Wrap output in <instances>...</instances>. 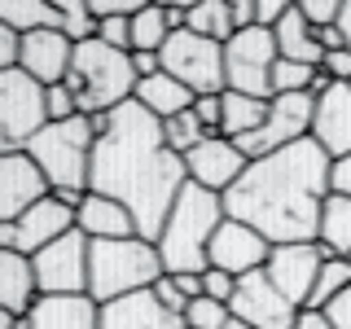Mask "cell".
<instances>
[{
    "label": "cell",
    "mask_w": 351,
    "mask_h": 329,
    "mask_svg": "<svg viewBox=\"0 0 351 329\" xmlns=\"http://www.w3.org/2000/svg\"><path fill=\"white\" fill-rule=\"evenodd\" d=\"M184 184H189V171H184V158L167 145L162 123L136 101L119 106L97 136L88 193L123 202L136 219V237L158 241Z\"/></svg>",
    "instance_id": "1"
},
{
    "label": "cell",
    "mask_w": 351,
    "mask_h": 329,
    "mask_svg": "<svg viewBox=\"0 0 351 329\" xmlns=\"http://www.w3.org/2000/svg\"><path fill=\"white\" fill-rule=\"evenodd\" d=\"M329 171L334 158L312 136L299 145H285L268 158H255L224 193V215L255 228L272 246L321 237V215L329 202Z\"/></svg>",
    "instance_id": "2"
},
{
    "label": "cell",
    "mask_w": 351,
    "mask_h": 329,
    "mask_svg": "<svg viewBox=\"0 0 351 329\" xmlns=\"http://www.w3.org/2000/svg\"><path fill=\"white\" fill-rule=\"evenodd\" d=\"M106 119H88V114H75L66 123H44L36 132V141L27 145V158L40 167L49 193L66 206H80L84 193H88V171H93V149H97V136H101Z\"/></svg>",
    "instance_id": "3"
},
{
    "label": "cell",
    "mask_w": 351,
    "mask_h": 329,
    "mask_svg": "<svg viewBox=\"0 0 351 329\" xmlns=\"http://www.w3.org/2000/svg\"><path fill=\"white\" fill-rule=\"evenodd\" d=\"M224 197L202 189V184H184L180 197H176L167 224H162L158 233V259L167 272H197L202 277L206 268H211V237L215 228L224 224Z\"/></svg>",
    "instance_id": "4"
},
{
    "label": "cell",
    "mask_w": 351,
    "mask_h": 329,
    "mask_svg": "<svg viewBox=\"0 0 351 329\" xmlns=\"http://www.w3.org/2000/svg\"><path fill=\"white\" fill-rule=\"evenodd\" d=\"M136 71H132V53H119L101 40L75 44L71 71H66V88L80 101V114L101 119L114 114L119 106H128L136 97Z\"/></svg>",
    "instance_id": "5"
},
{
    "label": "cell",
    "mask_w": 351,
    "mask_h": 329,
    "mask_svg": "<svg viewBox=\"0 0 351 329\" xmlns=\"http://www.w3.org/2000/svg\"><path fill=\"white\" fill-rule=\"evenodd\" d=\"M158 277H167V268L158 259V246L145 237H114L88 246V294L101 307L154 290Z\"/></svg>",
    "instance_id": "6"
},
{
    "label": "cell",
    "mask_w": 351,
    "mask_h": 329,
    "mask_svg": "<svg viewBox=\"0 0 351 329\" xmlns=\"http://www.w3.org/2000/svg\"><path fill=\"white\" fill-rule=\"evenodd\" d=\"M272 66H277V40H272V31H263V27L237 31L224 44V93L272 101Z\"/></svg>",
    "instance_id": "7"
},
{
    "label": "cell",
    "mask_w": 351,
    "mask_h": 329,
    "mask_svg": "<svg viewBox=\"0 0 351 329\" xmlns=\"http://www.w3.org/2000/svg\"><path fill=\"white\" fill-rule=\"evenodd\" d=\"M162 71L176 84H184L193 97H215L224 93V44L202 40L193 31H171V40L162 44Z\"/></svg>",
    "instance_id": "8"
},
{
    "label": "cell",
    "mask_w": 351,
    "mask_h": 329,
    "mask_svg": "<svg viewBox=\"0 0 351 329\" xmlns=\"http://www.w3.org/2000/svg\"><path fill=\"white\" fill-rule=\"evenodd\" d=\"M312 114H316V97L312 93H281L268 101V119H263L259 132L233 141V145L246 154V162L268 158L285 145H299V141L312 136Z\"/></svg>",
    "instance_id": "9"
},
{
    "label": "cell",
    "mask_w": 351,
    "mask_h": 329,
    "mask_svg": "<svg viewBox=\"0 0 351 329\" xmlns=\"http://www.w3.org/2000/svg\"><path fill=\"white\" fill-rule=\"evenodd\" d=\"M44 123H49L44 88L22 71H5L0 75V154H27Z\"/></svg>",
    "instance_id": "10"
},
{
    "label": "cell",
    "mask_w": 351,
    "mask_h": 329,
    "mask_svg": "<svg viewBox=\"0 0 351 329\" xmlns=\"http://www.w3.org/2000/svg\"><path fill=\"white\" fill-rule=\"evenodd\" d=\"M88 246H93V241H88L80 228H71L66 237L36 250V255H31L36 290L40 294H88Z\"/></svg>",
    "instance_id": "11"
},
{
    "label": "cell",
    "mask_w": 351,
    "mask_h": 329,
    "mask_svg": "<svg viewBox=\"0 0 351 329\" xmlns=\"http://www.w3.org/2000/svg\"><path fill=\"white\" fill-rule=\"evenodd\" d=\"M228 312L237 316V321L255 325V329H294L303 316V307H294L277 285L268 281V272H246V277H237V290H233V303H228Z\"/></svg>",
    "instance_id": "12"
},
{
    "label": "cell",
    "mask_w": 351,
    "mask_h": 329,
    "mask_svg": "<svg viewBox=\"0 0 351 329\" xmlns=\"http://www.w3.org/2000/svg\"><path fill=\"white\" fill-rule=\"evenodd\" d=\"M325 259H334L325 241H294V246H272L263 272H268V281L277 285L294 307H307V294H312L316 272H321Z\"/></svg>",
    "instance_id": "13"
},
{
    "label": "cell",
    "mask_w": 351,
    "mask_h": 329,
    "mask_svg": "<svg viewBox=\"0 0 351 329\" xmlns=\"http://www.w3.org/2000/svg\"><path fill=\"white\" fill-rule=\"evenodd\" d=\"M246 154H241L228 136H206L197 149L184 154V171H189V184H202V189H211L224 197L228 189L237 184V175L246 171Z\"/></svg>",
    "instance_id": "14"
},
{
    "label": "cell",
    "mask_w": 351,
    "mask_h": 329,
    "mask_svg": "<svg viewBox=\"0 0 351 329\" xmlns=\"http://www.w3.org/2000/svg\"><path fill=\"white\" fill-rule=\"evenodd\" d=\"M268 255H272L268 237H259L255 228L237 224V219H224L211 237V255L206 259H211V268L228 272V277H246V272H259L268 263Z\"/></svg>",
    "instance_id": "15"
},
{
    "label": "cell",
    "mask_w": 351,
    "mask_h": 329,
    "mask_svg": "<svg viewBox=\"0 0 351 329\" xmlns=\"http://www.w3.org/2000/svg\"><path fill=\"white\" fill-rule=\"evenodd\" d=\"M71 58H75V44L66 40L58 27H49V31H31V36H22V40H18V71L27 75V80H36L40 88L66 84Z\"/></svg>",
    "instance_id": "16"
},
{
    "label": "cell",
    "mask_w": 351,
    "mask_h": 329,
    "mask_svg": "<svg viewBox=\"0 0 351 329\" xmlns=\"http://www.w3.org/2000/svg\"><path fill=\"white\" fill-rule=\"evenodd\" d=\"M312 141H316V145H321L334 162L351 154V84H329L325 93L316 97Z\"/></svg>",
    "instance_id": "17"
},
{
    "label": "cell",
    "mask_w": 351,
    "mask_h": 329,
    "mask_svg": "<svg viewBox=\"0 0 351 329\" xmlns=\"http://www.w3.org/2000/svg\"><path fill=\"white\" fill-rule=\"evenodd\" d=\"M14 224H18V255L31 259L36 250H44L49 241H58L75 228V206H66L53 193H44L40 202H31L27 211L14 219Z\"/></svg>",
    "instance_id": "18"
},
{
    "label": "cell",
    "mask_w": 351,
    "mask_h": 329,
    "mask_svg": "<svg viewBox=\"0 0 351 329\" xmlns=\"http://www.w3.org/2000/svg\"><path fill=\"white\" fill-rule=\"evenodd\" d=\"M49 193L40 167L27 158V154H0V224L5 219H18L31 202Z\"/></svg>",
    "instance_id": "19"
},
{
    "label": "cell",
    "mask_w": 351,
    "mask_h": 329,
    "mask_svg": "<svg viewBox=\"0 0 351 329\" xmlns=\"http://www.w3.org/2000/svg\"><path fill=\"white\" fill-rule=\"evenodd\" d=\"M31 329H101V303L93 294H40L27 312Z\"/></svg>",
    "instance_id": "20"
},
{
    "label": "cell",
    "mask_w": 351,
    "mask_h": 329,
    "mask_svg": "<svg viewBox=\"0 0 351 329\" xmlns=\"http://www.w3.org/2000/svg\"><path fill=\"white\" fill-rule=\"evenodd\" d=\"M101 329H189V325H184V316L167 312L154 299V290H145V294H128L119 303H106Z\"/></svg>",
    "instance_id": "21"
},
{
    "label": "cell",
    "mask_w": 351,
    "mask_h": 329,
    "mask_svg": "<svg viewBox=\"0 0 351 329\" xmlns=\"http://www.w3.org/2000/svg\"><path fill=\"white\" fill-rule=\"evenodd\" d=\"M75 228L88 241H114V237H136V219L123 202L101 193H84V202L75 206Z\"/></svg>",
    "instance_id": "22"
},
{
    "label": "cell",
    "mask_w": 351,
    "mask_h": 329,
    "mask_svg": "<svg viewBox=\"0 0 351 329\" xmlns=\"http://www.w3.org/2000/svg\"><path fill=\"white\" fill-rule=\"evenodd\" d=\"M36 299H40V290H36V268H31V259L18 255V250H0V307L22 321V316L36 307Z\"/></svg>",
    "instance_id": "23"
},
{
    "label": "cell",
    "mask_w": 351,
    "mask_h": 329,
    "mask_svg": "<svg viewBox=\"0 0 351 329\" xmlns=\"http://www.w3.org/2000/svg\"><path fill=\"white\" fill-rule=\"evenodd\" d=\"M132 101H136L141 110H149L158 123H167V119L184 114V110H193L197 97H193L184 84H176L167 71H158V75H149V80L136 84V97H132Z\"/></svg>",
    "instance_id": "24"
},
{
    "label": "cell",
    "mask_w": 351,
    "mask_h": 329,
    "mask_svg": "<svg viewBox=\"0 0 351 329\" xmlns=\"http://www.w3.org/2000/svg\"><path fill=\"white\" fill-rule=\"evenodd\" d=\"M272 40H277V58L281 62H303V66H316L321 71V44H316V31L307 27V18L299 14V5H290V14L277 22V31H272Z\"/></svg>",
    "instance_id": "25"
},
{
    "label": "cell",
    "mask_w": 351,
    "mask_h": 329,
    "mask_svg": "<svg viewBox=\"0 0 351 329\" xmlns=\"http://www.w3.org/2000/svg\"><path fill=\"white\" fill-rule=\"evenodd\" d=\"M0 22L14 36H31V31H49V27L62 31L58 5H49V0H0Z\"/></svg>",
    "instance_id": "26"
},
{
    "label": "cell",
    "mask_w": 351,
    "mask_h": 329,
    "mask_svg": "<svg viewBox=\"0 0 351 329\" xmlns=\"http://www.w3.org/2000/svg\"><path fill=\"white\" fill-rule=\"evenodd\" d=\"M184 31H193V36H202V40H215V44H228L237 36L228 0H193L189 18H184Z\"/></svg>",
    "instance_id": "27"
},
{
    "label": "cell",
    "mask_w": 351,
    "mask_h": 329,
    "mask_svg": "<svg viewBox=\"0 0 351 329\" xmlns=\"http://www.w3.org/2000/svg\"><path fill=\"white\" fill-rule=\"evenodd\" d=\"M263 119H268V101L241 97V93H224V127H219V136L241 141V136H250V132H259Z\"/></svg>",
    "instance_id": "28"
},
{
    "label": "cell",
    "mask_w": 351,
    "mask_h": 329,
    "mask_svg": "<svg viewBox=\"0 0 351 329\" xmlns=\"http://www.w3.org/2000/svg\"><path fill=\"white\" fill-rule=\"evenodd\" d=\"M316 241H325L329 255L351 259V197L329 193L325 215H321V237H316Z\"/></svg>",
    "instance_id": "29"
},
{
    "label": "cell",
    "mask_w": 351,
    "mask_h": 329,
    "mask_svg": "<svg viewBox=\"0 0 351 329\" xmlns=\"http://www.w3.org/2000/svg\"><path fill=\"white\" fill-rule=\"evenodd\" d=\"M167 40H171V27L162 5H141L132 14V53H162Z\"/></svg>",
    "instance_id": "30"
},
{
    "label": "cell",
    "mask_w": 351,
    "mask_h": 329,
    "mask_svg": "<svg viewBox=\"0 0 351 329\" xmlns=\"http://www.w3.org/2000/svg\"><path fill=\"white\" fill-rule=\"evenodd\" d=\"M343 290H351V259H325L321 263V272H316V285H312V294H307V307L303 312H325L329 303L338 299Z\"/></svg>",
    "instance_id": "31"
},
{
    "label": "cell",
    "mask_w": 351,
    "mask_h": 329,
    "mask_svg": "<svg viewBox=\"0 0 351 329\" xmlns=\"http://www.w3.org/2000/svg\"><path fill=\"white\" fill-rule=\"evenodd\" d=\"M58 18H62V36L71 44L97 40V18L88 9V0H58Z\"/></svg>",
    "instance_id": "32"
},
{
    "label": "cell",
    "mask_w": 351,
    "mask_h": 329,
    "mask_svg": "<svg viewBox=\"0 0 351 329\" xmlns=\"http://www.w3.org/2000/svg\"><path fill=\"white\" fill-rule=\"evenodd\" d=\"M162 136H167V145H171V149L184 158V154L197 149L206 136H211V132L197 123V114H193V110H184V114H176V119H167V123H162Z\"/></svg>",
    "instance_id": "33"
},
{
    "label": "cell",
    "mask_w": 351,
    "mask_h": 329,
    "mask_svg": "<svg viewBox=\"0 0 351 329\" xmlns=\"http://www.w3.org/2000/svg\"><path fill=\"white\" fill-rule=\"evenodd\" d=\"M316 84V66H303V62H281L272 66V97L281 93H312Z\"/></svg>",
    "instance_id": "34"
},
{
    "label": "cell",
    "mask_w": 351,
    "mask_h": 329,
    "mask_svg": "<svg viewBox=\"0 0 351 329\" xmlns=\"http://www.w3.org/2000/svg\"><path fill=\"white\" fill-rule=\"evenodd\" d=\"M228 303H219V299H206V294H197V299L184 307V325L189 329H224L228 325Z\"/></svg>",
    "instance_id": "35"
},
{
    "label": "cell",
    "mask_w": 351,
    "mask_h": 329,
    "mask_svg": "<svg viewBox=\"0 0 351 329\" xmlns=\"http://www.w3.org/2000/svg\"><path fill=\"white\" fill-rule=\"evenodd\" d=\"M44 114H49V123H66V119L80 114V101H75V93L66 84H53L44 88Z\"/></svg>",
    "instance_id": "36"
},
{
    "label": "cell",
    "mask_w": 351,
    "mask_h": 329,
    "mask_svg": "<svg viewBox=\"0 0 351 329\" xmlns=\"http://www.w3.org/2000/svg\"><path fill=\"white\" fill-rule=\"evenodd\" d=\"M299 14L307 18L312 31H325V27H338V18H343V0H303Z\"/></svg>",
    "instance_id": "37"
},
{
    "label": "cell",
    "mask_w": 351,
    "mask_h": 329,
    "mask_svg": "<svg viewBox=\"0 0 351 329\" xmlns=\"http://www.w3.org/2000/svg\"><path fill=\"white\" fill-rule=\"evenodd\" d=\"M193 114H197V123L211 132V136H219V127H224V93L197 97V101H193Z\"/></svg>",
    "instance_id": "38"
},
{
    "label": "cell",
    "mask_w": 351,
    "mask_h": 329,
    "mask_svg": "<svg viewBox=\"0 0 351 329\" xmlns=\"http://www.w3.org/2000/svg\"><path fill=\"white\" fill-rule=\"evenodd\" d=\"M233 290H237V277H228V272H219V268H206L202 272V294H206V299L233 303Z\"/></svg>",
    "instance_id": "39"
},
{
    "label": "cell",
    "mask_w": 351,
    "mask_h": 329,
    "mask_svg": "<svg viewBox=\"0 0 351 329\" xmlns=\"http://www.w3.org/2000/svg\"><path fill=\"white\" fill-rule=\"evenodd\" d=\"M290 14V0H255V27L277 31V22Z\"/></svg>",
    "instance_id": "40"
},
{
    "label": "cell",
    "mask_w": 351,
    "mask_h": 329,
    "mask_svg": "<svg viewBox=\"0 0 351 329\" xmlns=\"http://www.w3.org/2000/svg\"><path fill=\"white\" fill-rule=\"evenodd\" d=\"M321 71H325L334 84H351V49L325 53V58H321Z\"/></svg>",
    "instance_id": "41"
},
{
    "label": "cell",
    "mask_w": 351,
    "mask_h": 329,
    "mask_svg": "<svg viewBox=\"0 0 351 329\" xmlns=\"http://www.w3.org/2000/svg\"><path fill=\"white\" fill-rule=\"evenodd\" d=\"M154 299L167 307V312H176V316H184V307H189V299L176 290V281H171V277H158V285H154Z\"/></svg>",
    "instance_id": "42"
},
{
    "label": "cell",
    "mask_w": 351,
    "mask_h": 329,
    "mask_svg": "<svg viewBox=\"0 0 351 329\" xmlns=\"http://www.w3.org/2000/svg\"><path fill=\"white\" fill-rule=\"evenodd\" d=\"M18 40L22 36H14V31L0 22V75H5V71H18Z\"/></svg>",
    "instance_id": "43"
},
{
    "label": "cell",
    "mask_w": 351,
    "mask_h": 329,
    "mask_svg": "<svg viewBox=\"0 0 351 329\" xmlns=\"http://www.w3.org/2000/svg\"><path fill=\"white\" fill-rule=\"evenodd\" d=\"M325 321L334 325V329H351V290H343L334 303L325 307Z\"/></svg>",
    "instance_id": "44"
},
{
    "label": "cell",
    "mask_w": 351,
    "mask_h": 329,
    "mask_svg": "<svg viewBox=\"0 0 351 329\" xmlns=\"http://www.w3.org/2000/svg\"><path fill=\"white\" fill-rule=\"evenodd\" d=\"M228 14H233V31H250L255 27V0H228Z\"/></svg>",
    "instance_id": "45"
},
{
    "label": "cell",
    "mask_w": 351,
    "mask_h": 329,
    "mask_svg": "<svg viewBox=\"0 0 351 329\" xmlns=\"http://www.w3.org/2000/svg\"><path fill=\"white\" fill-rule=\"evenodd\" d=\"M329 189L343 193V197H351V154L334 162V171H329Z\"/></svg>",
    "instance_id": "46"
},
{
    "label": "cell",
    "mask_w": 351,
    "mask_h": 329,
    "mask_svg": "<svg viewBox=\"0 0 351 329\" xmlns=\"http://www.w3.org/2000/svg\"><path fill=\"white\" fill-rule=\"evenodd\" d=\"M132 71H136V80H149L162 71V58L158 53H132Z\"/></svg>",
    "instance_id": "47"
},
{
    "label": "cell",
    "mask_w": 351,
    "mask_h": 329,
    "mask_svg": "<svg viewBox=\"0 0 351 329\" xmlns=\"http://www.w3.org/2000/svg\"><path fill=\"white\" fill-rule=\"evenodd\" d=\"M167 277L176 281V290H180L189 303L197 299V294H202V277H197V272H167Z\"/></svg>",
    "instance_id": "48"
},
{
    "label": "cell",
    "mask_w": 351,
    "mask_h": 329,
    "mask_svg": "<svg viewBox=\"0 0 351 329\" xmlns=\"http://www.w3.org/2000/svg\"><path fill=\"white\" fill-rule=\"evenodd\" d=\"M0 250H18V224H14V219L0 224Z\"/></svg>",
    "instance_id": "49"
},
{
    "label": "cell",
    "mask_w": 351,
    "mask_h": 329,
    "mask_svg": "<svg viewBox=\"0 0 351 329\" xmlns=\"http://www.w3.org/2000/svg\"><path fill=\"white\" fill-rule=\"evenodd\" d=\"M294 329H334V325L325 321V312H303V316H299V325H294Z\"/></svg>",
    "instance_id": "50"
},
{
    "label": "cell",
    "mask_w": 351,
    "mask_h": 329,
    "mask_svg": "<svg viewBox=\"0 0 351 329\" xmlns=\"http://www.w3.org/2000/svg\"><path fill=\"white\" fill-rule=\"evenodd\" d=\"M338 31H343L347 49H351V0H343V18H338Z\"/></svg>",
    "instance_id": "51"
},
{
    "label": "cell",
    "mask_w": 351,
    "mask_h": 329,
    "mask_svg": "<svg viewBox=\"0 0 351 329\" xmlns=\"http://www.w3.org/2000/svg\"><path fill=\"white\" fill-rule=\"evenodd\" d=\"M14 321H18V316H9L5 307H0V329H14Z\"/></svg>",
    "instance_id": "52"
},
{
    "label": "cell",
    "mask_w": 351,
    "mask_h": 329,
    "mask_svg": "<svg viewBox=\"0 0 351 329\" xmlns=\"http://www.w3.org/2000/svg\"><path fill=\"white\" fill-rule=\"evenodd\" d=\"M224 329H255V325H246V321H237V316H228V325Z\"/></svg>",
    "instance_id": "53"
},
{
    "label": "cell",
    "mask_w": 351,
    "mask_h": 329,
    "mask_svg": "<svg viewBox=\"0 0 351 329\" xmlns=\"http://www.w3.org/2000/svg\"><path fill=\"white\" fill-rule=\"evenodd\" d=\"M14 329H31V325H27V316H22V321H14Z\"/></svg>",
    "instance_id": "54"
}]
</instances>
